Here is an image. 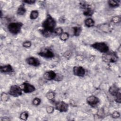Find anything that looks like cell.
Here are the masks:
<instances>
[{
	"instance_id": "cell-1",
	"label": "cell",
	"mask_w": 121,
	"mask_h": 121,
	"mask_svg": "<svg viewBox=\"0 0 121 121\" xmlns=\"http://www.w3.org/2000/svg\"><path fill=\"white\" fill-rule=\"evenodd\" d=\"M56 25V23L55 20L51 15L48 14L46 18L42 23V26L43 29L53 33Z\"/></svg>"
},
{
	"instance_id": "cell-2",
	"label": "cell",
	"mask_w": 121,
	"mask_h": 121,
	"mask_svg": "<svg viewBox=\"0 0 121 121\" xmlns=\"http://www.w3.org/2000/svg\"><path fill=\"white\" fill-rule=\"evenodd\" d=\"M102 59L106 63H115L118 60V56L114 52H109L103 53Z\"/></svg>"
},
{
	"instance_id": "cell-3",
	"label": "cell",
	"mask_w": 121,
	"mask_h": 121,
	"mask_svg": "<svg viewBox=\"0 0 121 121\" xmlns=\"http://www.w3.org/2000/svg\"><path fill=\"white\" fill-rule=\"evenodd\" d=\"M23 25L21 22H12L8 25V29L11 34L17 35L21 31Z\"/></svg>"
},
{
	"instance_id": "cell-4",
	"label": "cell",
	"mask_w": 121,
	"mask_h": 121,
	"mask_svg": "<svg viewBox=\"0 0 121 121\" xmlns=\"http://www.w3.org/2000/svg\"><path fill=\"white\" fill-rule=\"evenodd\" d=\"M91 46L96 50L103 53L108 52L109 50L108 45L104 42H95L91 44Z\"/></svg>"
},
{
	"instance_id": "cell-5",
	"label": "cell",
	"mask_w": 121,
	"mask_h": 121,
	"mask_svg": "<svg viewBox=\"0 0 121 121\" xmlns=\"http://www.w3.org/2000/svg\"><path fill=\"white\" fill-rule=\"evenodd\" d=\"M23 92L21 86L17 85H13L10 87L9 94L13 97H18L22 95Z\"/></svg>"
},
{
	"instance_id": "cell-6",
	"label": "cell",
	"mask_w": 121,
	"mask_h": 121,
	"mask_svg": "<svg viewBox=\"0 0 121 121\" xmlns=\"http://www.w3.org/2000/svg\"><path fill=\"white\" fill-rule=\"evenodd\" d=\"M55 108L60 112H66L69 109V104L64 101L57 102L55 104Z\"/></svg>"
},
{
	"instance_id": "cell-7",
	"label": "cell",
	"mask_w": 121,
	"mask_h": 121,
	"mask_svg": "<svg viewBox=\"0 0 121 121\" xmlns=\"http://www.w3.org/2000/svg\"><path fill=\"white\" fill-rule=\"evenodd\" d=\"M38 55L46 58V59H51L54 56L53 52L49 48H45L38 53Z\"/></svg>"
},
{
	"instance_id": "cell-8",
	"label": "cell",
	"mask_w": 121,
	"mask_h": 121,
	"mask_svg": "<svg viewBox=\"0 0 121 121\" xmlns=\"http://www.w3.org/2000/svg\"><path fill=\"white\" fill-rule=\"evenodd\" d=\"M21 87L25 93H31L35 90V86L27 82H24L21 85Z\"/></svg>"
},
{
	"instance_id": "cell-9",
	"label": "cell",
	"mask_w": 121,
	"mask_h": 121,
	"mask_svg": "<svg viewBox=\"0 0 121 121\" xmlns=\"http://www.w3.org/2000/svg\"><path fill=\"white\" fill-rule=\"evenodd\" d=\"M73 73L74 75L76 76L79 77H83L86 74V71L83 67L76 66L74 67L73 68Z\"/></svg>"
},
{
	"instance_id": "cell-10",
	"label": "cell",
	"mask_w": 121,
	"mask_h": 121,
	"mask_svg": "<svg viewBox=\"0 0 121 121\" xmlns=\"http://www.w3.org/2000/svg\"><path fill=\"white\" fill-rule=\"evenodd\" d=\"M87 104L92 107L96 106L99 103V99L95 95H90L86 99Z\"/></svg>"
},
{
	"instance_id": "cell-11",
	"label": "cell",
	"mask_w": 121,
	"mask_h": 121,
	"mask_svg": "<svg viewBox=\"0 0 121 121\" xmlns=\"http://www.w3.org/2000/svg\"><path fill=\"white\" fill-rule=\"evenodd\" d=\"M26 62L29 65L34 67H38L40 65L39 60L34 57H29L26 59Z\"/></svg>"
},
{
	"instance_id": "cell-12",
	"label": "cell",
	"mask_w": 121,
	"mask_h": 121,
	"mask_svg": "<svg viewBox=\"0 0 121 121\" xmlns=\"http://www.w3.org/2000/svg\"><path fill=\"white\" fill-rule=\"evenodd\" d=\"M57 76V73L53 70H49L44 72L43 77V78L47 80L51 81L55 80Z\"/></svg>"
},
{
	"instance_id": "cell-13",
	"label": "cell",
	"mask_w": 121,
	"mask_h": 121,
	"mask_svg": "<svg viewBox=\"0 0 121 121\" xmlns=\"http://www.w3.org/2000/svg\"><path fill=\"white\" fill-rule=\"evenodd\" d=\"M13 68L10 64H7L3 66H0V71L2 73H9L13 71Z\"/></svg>"
},
{
	"instance_id": "cell-14",
	"label": "cell",
	"mask_w": 121,
	"mask_h": 121,
	"mask_svg": "<svg viewBox=\"0 0 121 121\" xmlns=\"http://www.w3.org/2000/svg\"><path fill=\"white\" fill-rule=\"evenodd\" d=\"M109 92L112 95L115 96L120 92V89L116 84H112L109 88Z\"/></svg>"
},
{
	"instance_id": "cell-15",
	"label": "cell",
	"mask_w": 121,
	"mask_h": 121,
	"mask_svg": "<svg viewBox=\"0 0 121 121\" xmlns=\"http://www.w3.org/2000/svg\"><path fill=\"white\" fill-rule=\"evenodd\" d=\"M99 28L104 33H110L112 30V27L110 25L108 24H104L101 25Z\"/></svg>"
},
{
	"instance_id": "cell-16",
	"label": "cell",
	"mask_w": 121,
	"mask_h": 121,
	"mask_svg": "<svg viewBox=\"0 0 121 121\" xmlns=\"http://www.w3.org/2000/svg\"><path fill=\"white\" fill-rule=\"evenodd\" d=\"M26 11V9L25 8V4L23 3L21 4L17 8V13L18 15H23Z\"/></svg>"
},
{
	"instance_id": "cell-17",
	"label": "cell",
	"mask_w": 121,
	"mask_h": 121,
	"mask_svg": "<svg viewBox=\"0 0 121 121\" xmlns=\"http://www.w3.org/2000/svg\"><path fill=\"white\" fill-rule=\"evenodd\" d=\"M85 25L87 27H92L95 25V21L91 18H87L84 21Z\"/></svg>"
},
{
	"instance_id": "cell-18",
	"label": "cell",
	"mask_w": 121,
	"mask_h": 121,
	"mask_svg": "<svg viewBox=\"0 0 121 121\" xmlns=\"http://www.w3.org/2000/svg\"><path fill=\"white\" fill-rule=\"evenodd\" d=\"M73 35L75 36H79L82 31V28L80 26H76L72 27Z\"/></svg>"
},
{
	"instance_id": "cell-19",
	"label": "cell",
	"mask_w": 121,
	"mask_h": 121,
	"mask_svg": "<svg viewBox=\"0 0 121 121\" xmlns=\"http://www.w3.org/2000/svg\"><path fill=\"white\" fill-rule=\"evenodd\" d=\"M120 1L114 0H109L108 1V4L111 8L118 7L120 5Z\"/></svg>"
},
{
	"instance_id": "cell-20",
	"label": "cell",
	"mask_w": 121,
	"mask_h": 121,
	"mask_svg": "<svg viewBox=\"0 0 121 121\" xmlns=\"http://www.w3.org/2000/svg\"><path fill=\"white\" fill-rule=\"evenodd\" d=\"M39 31H40L41 34L45 37H50L52 35V34L53 33V32H52L51 31H49L48 30H45L43 28L40 29Z\"/></svg>"
},
{
	"instance_id": "cell-21",
	"label": "cell",
	"mask_w": 121,
	"mask_h": 121,
	"mask_svg": "<svg viewBox=\"0 0 121 121\" xmlns=\"http://www.w3.org/2000/svg\"><path fill=\"white\" fill-rule=\"evenodd\" d=\"M39 16V12L37 10H33L30 14V18L31 20L36 19Z\"/></svg>"
},
{
	"instance_id": "cell-22",
	"label": "cell",
	"mask_w": 121,
	"mask_h": 121,
	"mask_svg": "<svg viewBox=\"0 0 121 121\" xmlns=\"http://www.w3.org/2000/svg\"><path fill=\"white\" fill-rule=\"evenodd\" d=\"M94 14V10L92 9L91 7L87 8L85 9L83 11V14L85 16H91Z\"/></svg>"
},
{
	"instance_id": "cell-23",
	"label": "cell",
	"mask_w": 121,
	"mask_h": 121,
	"mask_svg": "<svg viewBox=\"0 0 121 121\" xmlns=\"http://www.w3.org/2000/svg\"><path fill=\"white\" fill-rule=\"evenodd\" d=\"M45 96L47 99L49 100H52L55 96V93L54 91H49L46 94Z\"/></svg>"
},
{
	"instance_id": "cell-24",
	"label": "cell",
	"mask_w": 121,
	"mask_h": 121,
	"mask_svg": "<svg viewBox=\"0 0 121 121\" xmlns=\"http://www.w3.org/2000/svg\"><path fill=\"white\" fill-rule=\"evenodd\" d=\"M9 94H7L6 93L3 92L1 94L0 96L1 101L3 102H6L8 101L9 99Z\"/></svg>"
},
{
	"instance_id": "cell-25",
	"label": "cell",
	"mask_w": 121,
	"mask_h": 121,
	"mask_svg": "<svg viewBox=\"0 0 121 121\" xmlns=\"http://www.w3.org/2000/svg\"><path fill=\"white\" fill-rule=\"evenodd\" d=\"M28 116V112L26 111H24L20 113L19 115V118L22 120H26Z\"/></svg>"
},
{
	"instance_id": "cell-26",
	"label": "cell",
	"mask_w": 121,
	"mask_h": 121,
	"mask_svg": "<svg viewBox=\"0 0 121 121\" xmlns=\"http://www.w3.org/2000/svg\"><path fill=\"white\" fill-rule=\"evenodd\" d=\"M69 38V34L67 32H64L60 36V39L62 41H66Z\"/></svg>"
},
{
	"instance_id": "cell-27",
	"label": "cell",
	"mask_w": 121,
	"mask_h": 121,
	"mask_svg": "<svg viewBox=\"0 0 121 121\" xmlns=\"http://www.w3.org/2000/svg\"><path fill=\"white\" fill-rule=\"evenodd\" d=\"M41 103V100L40 98L36 97H35L32 100V104L33 105L37 106L40 104Z\"/></svg>"
},
{
	"instance_id": "cell-28",
	"label": "cell",
	"mask_w": 121,
	"mask_h": 121,
	"mask_svg": "<svg viewBox=\"0 0 121 121\" xmlns=\"http://www.w3.org/2000/svg\"><path fill=\"white\" fill-rule=\"evenodd\" d=\"M53 33L60 36L63 33V30L61 27H58L57 28H55Z\"/></svg>"
},
{
	"instance_id": "cell-29",
	"label": "cell",
	"mask_w": 121,
	"mask_h": 121,
	"mask_svg": "<svg viewBox=\"0 0 121 121\" xmlns=\"http://www.w3.org/2000/svg\"><path fill=\"white\" fill-rule=\"evenodd\" d=\"M121 21V18L120 16H114L112 18V22L114 24L119 23Z\"/></svg>"
},
{
	"instance_id": "cell-30",
	"label": "cell",
	"mask_w": 121,
	"mask_h": 121,
	"mask_svg": "<svg viewBox=\"0 0 121 121\" xmlns=\"http://www.w3.org/2000/svg\"><path fill=\"white\" fill-rule=\"evenodd\" d=\"M32 45V43L30 41H24L22 43V46L26 48H29Z\"/></svg>"
},
{
	"instance_id": "cell-31",
	"label": "cell",
	"mask_w": 121,
	"mask_h": 121,
	"mask_svg": "<svg viewBox=\"0 0 121 121\" xmlns=\"http://www.w3.org/2000/svg\"><path fill=\"white\" fill-rule=\"evenodd\" d=\"M46 111L48 114H52L54 111V108L52 106H48L46 107Z\"/></svg>"
},
{
	"instance_id": "cell-32",
	"label": "cell",
	"mask_w": 121,
	"mask_h": 121,
	"mask_svg": "<svg viewBox=\"0 0 121 121\" xmlns=\"http://www.w3.org/2000/svg\"><path fill=\"white\" fill-rule=\"evenodd\" d=\"M115 101L118 103H121V93L119 92L115 96Z\"/></svg>"
},
{
	"instance_id": "cell-33",
	"label": "cell",
	"mask_w": 121,
	"mask_h": 121,
	"mask_svg": "<svg viewBox=\"0 0 121 121\" xmlns=\"http://www.w3.org/2000/svg\"><path fill=\"white\" fill-rule=\"evenodd\" d=\"M111 116L112 118L116 119L120 117V113L118 111H114L111 114Z\"/></svg>"
},
{
	"instance_id": "cell-34",
	"label": "cell",
	"mask_w": 121,
	"mask_h": 121,
	"mask_svg": "<svg viewBox=\"0 0 121 121\" xmlns=\"http://www.w3.org/2000/svg\"><path fill=\"white\" fill-rule=\"evenodd\" d=\"M36 1L34 0H25L23 1V3L24 4H34L35 3Z\"/></svg>"
},
{
	"instance_id": "cell-35",
	"label": "cell",
	"mask_w": 121,
	"mask_h": 121,
	"mask_svg": "<svg viewBox=\"0 0 121 121\" xmlns=\"http://www.w3.org/2000/svg\"><path fill=\"white\" fill-rule=\"evenodd\" d=\"M59 21L60 22H61V23H63L65 21V19L64 18H62V17H60V18L59 19Z\"/></svg>"
}]
</instances>
